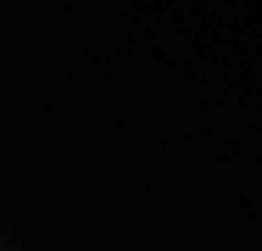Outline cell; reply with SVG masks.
I'll return each mask as SVG.
<instances>
[]
</instances>
